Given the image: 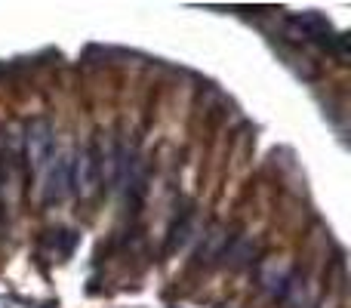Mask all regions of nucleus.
<instances>
[{
    "instance_id": "nucleus-1",
    "label": "nucleus",
    "mask_w": 351,
    "mask_h": 308,
    "mask_svg": "<svg viewBox=\"0 0 351 308\" xmlns=\"http://www.w3.org/2000/svg\"><path fill=\"white\" fill-rule=\"evenodd\" d=\"M25 161H28L31 176H37L49 161H53V127L47 121H31L25 130Z\"/></svg>"
},
{
    "instance_id": "nucleus-2",
    "label": "nucleus",
    "mask_w": 351,
    "mask_h": 308,
    "mask_svg": "<svg viewBox=\"0 0 351 308\" xmlns=\"http://www.w3.org/2000/svg\"><path fill=\"white\" fill-rule=\"evenodd\" d=\"M74 185V161L71 154H59V161L53 163V169H49V179H47V188H43V200L47 204H53V200H62L68 191H71Z\"/></svg>"
}]
</instances>
